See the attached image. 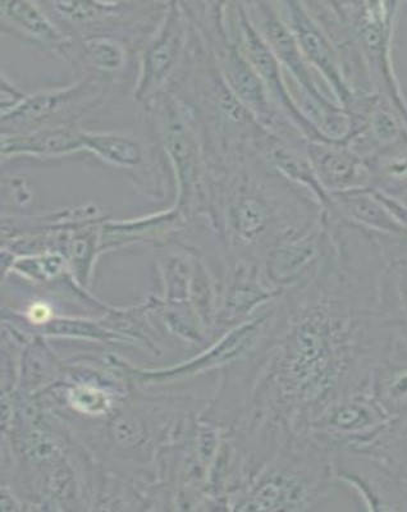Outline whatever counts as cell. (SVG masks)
I'll list each match as a JSON object with an SVG mask.
<instances>
[{"mask_svg":"<svg viewBox=\"0 0 407 512\" xmlns=\"http://www.w3.org/2000/svg\"><path fill=\"white\" fill-rule=\"evenodd\" d=\"M164 149L177 181V208L189 209L203 195L204 163L195 114L184 100L167 95L159 108Z\"/></svg>","mask_w":407,"mask_h":512,"instance_id":"cell-2","label":"cell"},{"mask_svg":"<svg viewBox=\"0 0 407 512\" xmlns=\"http://www.w3.org/2000/svg\"><path fill=\"white\" fill-rule=\"evenodd\" d=\"M273 219L271 204L258 191L242 189L227 205L226 222L232 236L250 245L262 239Z\"/></svg>","mask_w":407,"mask_h":512,"instance_id":"cell-11","label":"cell"},{"mask_svg":"<svg viewBox=\"0 0 407 512\" xmlns=\"http://www.w3.org/2000/svg\"><path fill=\"white\" fill-rule=\"evenodd\" d=\"M370 190H372L373 195L381 201L384 207L388 209V212L392 214L393 218H395L407 232V203L399 198H395V196L387 194V192L381 189H377V187H370Z\"/></svg>","mask_w":407,"mask_h":512,"instance_id":"cell-16","label":"cell"},{"mask_svg":"<svg viewBox=\"0 0 407 512\" xmlns=\"http://www.w3.org/2000/svg\"><path fill=\"white\" fill-rule=\"evenodd\" d=\"M25 96L26 94L22 93L15 85H12L8 80L6 81L4 76H2V103H0L2 105V114L16 108L25 99Z\"/></svg>","mask_w":407,"mask_h":512,"instance_id":"cell-17","label":"cell"},{"mask_svg":"<svg viewBox=\"0 0 407 512\" xmlns=\"http://www.w3.org/2000/svg\"><path fill=\"white\" fill-rule=\"evenodd\" d=\"M358 45L370 80L377 79L384 96L407 123V104L393 73L391 41L397 15L396 3L338 4Z\"/></svg>","mask_w":407,"mask_h":512,"instance_id":"cell-1","label":"cell"},{"mask_svg":"<svg viewBox=\"0 0 407 512\" xmlns=\"http://www.w3.org/2000/svg\"><path fill=\"white\" fill-rule=\"evenodd\" d=\"M232 6L233 21H228L226 9H224V17H226L227 24L230 26L241 52L244 53L256 75L262 80L274 108L280 109L283 114H286L287 120L292 121V125L301 134L308 137L309 141H327V137H324L322 132H319L318 128L306 118L304 112L292 98L285 79H283L281 63L278 62L271 48L251 24L245 4L235 3Z\"/></svg>","mask_w":407,"mask_h":512,"instance_id":"cell-3","label":"cell"},{"mask_svg":"<svg viewBox=\"0 0 407 512\" xmlns=\"http://www.w3.org/2000/svg\"><path fill=\"white\" fill-rule=\"evenodd\" d=\"M82 149L113 166L134 169L144 160L143 146L132 137L122 134L82 132Z\"/></svg>","mask_w":407,"mask_h":512,"instance_id":"cell-12","label":"cell"},{"mask_svg":"<svg viewBox=\"0 0 407 512\" xmlns=\"http://www.w3.org/2000/svg\"><path fill=\"white\" fill-rule=\"evenodd\" d=\"M331 207L338 216L355 226L381 232L386 236H407L404 227L373 195L370 187L332 194Z\"/></svg>","mask_w":407,"mask_h":512,"instance_id":"cell-8","label":"cell"},{"mask_svg":"<svg viewBox=\"0 0 407 512\" xmlns=\"http://www.w3.org/2000/svg\"><path fill=\"white\" fill-rule=\"evenodd\" d=\"M86 62L102 72H117L126 62V50L120 41L105 35H93L82 40Z\"/></svg>","mask_w":407,"mask_h":512,"instance_id":"cell-13","label":"cell"},{"mask_svg":"<svg viewBox=\"0 0 407 512\" xmlns=\"http://www.w3.org/2000/svg\"><path fill=\"white\" fill-rule=\"evenodd\" d=\"M99 86L94 80H82L68 88L41 91L26 95L16 108L2 114L3 125L15 128V134L41 130L45 123L57 118L59 114L73 111L77 104L94 102Z\"/></svg>","mask_w":407,"mask_h":512,"instance_id":"cell-7","label":"cell"},{"mask_svg":"<svg viewBox=\"0 0 407 512\" xmlns=\"http://www.w3.org/2000/svg\"><path fill=\"white\" fill-rule=\"evenodd\" d=\"M54 12L72 24H93L108 16L122 13L126 3L105 2H54Z\"/></svg>","mask_w":407,"mask_h":512,"instance_id":"cell-14","label":"cell"},{"mask_svg":"<svg viewBox=\"0 0 407 512\" xmlns=\"http://www.w3.org/2000/svg\"><path fill=\"white\" fill-rule=\"evenodd\" d=\"M187 41L184 6L168 3L162 21L141 54L140 76L135 89L137 102H148L172 76L182 59Z\"/></svg>","mask_w":407,"mask_h":512,"instance_id":"cell-5","label":"cell"},{"mask_svg":"<svg viewBox=\"0 0 407 512\" xmlns=\"http://www.w3.org/2000/svg\"><path fill=\"white\" fill-rule=\"evenodd\" d=\"M82 132L67 126H53L41 130L2 136L3 157L35 155V157H63L82 149Z\"/></svg>","mask_w":407,"mask_h":512,"instance_id":"cell-10","label":"cell"},{"mask_svg":"<svg viewBox=\"0 0 407 512\" xmlns=\"http://www.w3.org/2000/svg\"><path fill=\"white\" fill-rule=\"evenodd\" d=\"M306 155L324 190L344 192L372 187L374 175L369 160L338 141H309Z\"/></svg>","mask_w":407,"mask_h":512,"instance_id":"cell-6","label":"cell"},{"mask_svg":"<svg viewBox=\"0 0 407 512\" xmlns=\"http://www.w3.org/2000/svg\"><path fill=\"white\" fill-rule=\"evenodd\" d=\"M0 12L3 24H7L9 30L18 31L24 38L36 41L62 56H66L70 50V39L49 20L38 4L24 0L2 2Z\"/></svg>","mask_w":407,"mask_h":512,"instance_id":"cell-9","label":"cell"},{"mask_svg":"<svg viewBox=\"0 0 407 512\" xmlns=\"http://www.w3.org/2000/svg\"><path fill=\"white\" fill-rule=\"evenodd\" d=\"M278 6L283 8L285 17L282 20L295 36L306 62L322 73L324 80L331 86L337 102L349 112L361 96L356 95L350 88L341 59L327 32L305 3L285 2Z\"/></svg>","mask_w":407,"mask_h":512,"instance_id":"cell-4","label":"cell"},{"mask_svg":"<svg viewBox=\"0 0 407 512\" xmlns=\"http://www.w3.org/2000/svg\"><path fill=\"white\" fill-rule=\"evenodd\" d=\"M245 273L237 276L233 283L230 294L227 297L226 310L231 317L248 313L253 306L262 303L263 300L271 296L269 292L260 287L255 281L244 278Z\"/></svg>","mask_w":407,"mask_h":512,"instance_id":"cell-15","label":"cell"}]
</instances>
